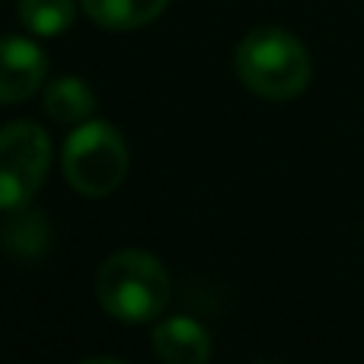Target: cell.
<instances>
[{
  "label": "cell",
  "instance_id": "3957f363",
  "mask_svg": "<svg viewBox=\"0 0 364 364\" xmlns=\"http://www.w3.org/2000/svg\"><path fill=\"white\" fill-rule=\"evenodd\" d=\"M128 154L125 138L119 128L109 122L87 119L70 132L61 151V170L64 179L74 186V192L87 195V198H106L128 176Z\"/></svg>",
  "mask_w": 364,
  "mask_h": 364
},
{
  "label": "cell",
  "instance_id": "6da1fadb",
  "mask_svg": "<svg viewBox=\"0 0 364 364\" xmlns=\"http://www.w3.org/2000/svg\"><path fill=\"white\" fill-rule=\"evenodd\" d=\"M233 68L252 96L269 102L297 100L314 77L307 45L282 26H256L246 32L237 45Z\"/></svg>",
  "mask_w": 364,
  "mask_h": 364
},
{
  "label": "cell",
  "instance_id": "277c9868",
  "mask_svg": "<svg viewBox=\"0 0 364 364\" xmlns=\"http://www.w3.org/2000/svg\"><path fill=\"white\" fill-rule=\"evenodd\" d=\"M51 166V141L36 122L0 128V211L32 205Z\"/></svg>",
  "mask_w": 364,
  "mask_h": 364
},
{
  "label": "cell",
  "instance_id": "7c38bea8",
  "mask_svg": "<svg viewBox=\"0 0 364 364\" xmlns=\"http://www.w3.org/2000/svg\"><path fill=\"white\" fill-rule=\"evenodd\" d=\"M265 364H272V361H265Z\"/></svg>",
  "mask_w": 364,
  "mask_h": 364
},
{
  "label": "cell",
  "instance_id": "5b68a950",
  "mask_svg": "<svg viewBox=\"0 0 364 364\" xmlns=\"http://www.w3.org/2000/svg\"><path fill=\"white\" fill-rule=\"evenodd\" d=\"M48 74V58L32 38H0V106H16L42 90Z\"/></svg>",
  "mask_w": 364,
  "mask_h": 364
},
{
  "label": "cell",
  "instance_id": "9c48e42d",
  "mask_svg": "<svg viewBox=\"0 0 364 364\" xmlns=\"http://www.w3.org/2000/svg\"><path fill=\"white\" fill-rule=\"evenodd\" d=\"M42 106L48 119L61 122V125H80L96 112V96L90 83L80 77H58L45 90Z\"/></svg>",
  "mask_w": 364,
  "mask_h": 364
},
{
  "label": "cell",
  "instance_id": "52a82bcc",
  "mask_svg": "<svg viewBox=\"0 0 364 364\" xmlns=\"http://www.w3.org/2000/svg\"><path fill=\"white\" fill-rule=\"evenodd\" d=\"M0 240L4 250L19 259H38L51 246V224L42 211L36 208H16L0 227Z\"/></svg>",
  "mask_w": 364,
  "mask_h": 364
},
{
  "label": "cell",
  "instance_id": "7a4b0ae2",
  "mask_svg": "<svg viewBox=\"0 0 364 364\" xmlns=\"http://www.w3.org/2000/svg\"><path fill=\"white\" fill-rule=\"evenodd\" d=\"M173 282L166 265L144 250L112 252L96 272V301L122 323H151L166 310Z\"/></svg>",
  "mask_w": 364,
  "mask_h": 364
},
{
  "label": "cell",
  "instance_id": "8992f818",
  "mask_svg": "<svg viewBox=\"0 0 364 364\" xmlns=\"http://www.w3.org/2000/svg\"><path fill=\"white\" fill-rule=\"evenodd\" d=\"M154 352L164 364H208L211 333L192 316H166L154 326Z\"/></svg>",
  "mask_w": 364,
  "mask_h": 364
},
{
  "label": "cell",
  "instance_id": "30bf717a",
  "mask_svg": "<svg viewBox=\"0 0 364 364\" xmlns=\"http://www.w3.org/2000/svg\"><path fill=\"white\" fill-rule=\"evenodd\" d=\"M74 0H16V16L32 36L55 38L74 23Z\"/></svg>",
  "mask_w": 364,
  "mask_h": 364
},
{
  "label": "cell",
  "instance_id": "8fae6325",
  "mask_svg": "<svg viewBox=\"0 0 364 364\" xmlns=\"http://www.w3.org/2000/svg\"><path fill=\"white\" fill-rule=\"evenodd\" d=\"M80 364H125V361H119V358H87Z\"/></svg>",
  "mask_w": 364,
  "mask_h": 364
},
{
  "label": "cell",
  "instance_id": "ba28073f",
  "mask_svg": "<svg viewBox=\"0 0 364 364\" xmlns=\"http://www.w3.org/2000/svg\"><path fill=\"white\" fill-rule=\"evenodd\" d=\"M80 6L102 29L128 32L154 23L170 6V0H80Z\"/></svg>",
  "mask_w": 364,
  "mask_h": 364
}]
</instances>
